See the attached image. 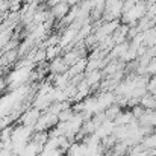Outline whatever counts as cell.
I'll return each mask as SVG.
<instances>
[{
	"label": "cell",
	"instance_id": "1",
	"mask_svg": "<svg viewBox=\"0 0 156 156\" xmlns=\"http://www.w3.org/2000/svg\"><path fill=\"white\" fill-rule=\"evenodd\" d=\"M40 117H41V111H40V109H37V108H32V109H29V111L23 112V115L20 117L18 123H20L21 126L29 127V129H32V130H34V127H35V124H37V121H38V118H40Z\"/></svg>",
	"mask_w": 156,
	"mask_h": 156
},
{
	"label": "cell",
	"instance_id": "2",
	"mask_svg": "<svg viewBox=\"0 0 156 156\" xmlns=\"http://www.w3.org/2000/svg\"><path fill=\"white\" fill-rule=\"evenodd\" d=\"M49 11H50V15H52L53 18L56 20V23H58V21H61V20L68 14L70 6H68L65 2H61V3H56L55 6H52Z\"/></svg>",
	"mask_w": 156,
	"mask_h": 156
},
{
	"label": "cell",
	"instance_id": "3",
	"mask_svg": "<svg viewBox=\"0 0 156 156\" xmlns=\"http://www.w3.org/2000/svg\"><path fill=\"white\" fill-rule=\"evenodd\" d=\"M67 70H68V65L64 62L62 56L55 58L52 62L49 64V73L53 74V76H56V74H64Z\"/></svg>",
	"mask_w": 156,
	"mask_h": 156
},
{
	"label": "cell",
	"instance_id": "4",
	"mask_svg": "<svg viewBox=\"0 0 156 156\" xmlns=\"http://www.w3.org/2000/svg\"><path fill=\"white\" fill-rule=\"evenodd\" d=\"M87 62H88V59H87V58H82V59H79L76 64H73V65L67 70V74L70 76V79L74 77V76H77V74H85Z\"/></svg>",
	"mask_w": 156,
	"mask_h": 156
},
{
	"label": "cell",
	"instance_id": "5",
	"mask_svg": "<svg viewBox=\"0 0 156 156\" xmlns=\"http://www.w3.org/2000/svg\"><path fill=\"white\" fill-rule=\"evenodd\" d=\"M83 79H85V82L90 85V88L91 87H96V85H100V82H102V71L100 70H93V71H87L85 74H83Z\"/></svg>",
	"mask_w": 156,
	"mask_h": 156
},
{
	"label": "cell",
	"instance_id": "6",
	"mask_svg": "<svg viewBox=\"0 0 156 156\" xmlns=\"http://www.w3.org/2000/svg\"><path fill=\"white\" fill-rule=\"evenodd\" d=\"M87 152V146L83 143H71L68 150L65 152L67 156H83Z\"/></svg>",
	"mask_w": 156,
	"mask_h": 156
},
{
	"label": "cell",
	"instance_id": "7",
	"mask_svg": "<svg viewBox=\"0 0 156 156\" xmlns=\"http://www.w3.org/2000/svg\"><path fill=\"white\" fill-rule=\"evenodd\" d=\"M133 120V115H132V112L130 111H121L118 115H117V118L114 120V124L115 126H127L130 121Z\"/></svg>",
	"mask_w": 156,
	"mask_h": 156
},
{
	"label": "cell",
	"instance_id": "8",
	"mask_svg": "<svg viewBox=\"0 0 156 156\" xmlns=\"http://www.w3.org/2000/svg\"><path fill=\"white\" fill-rule=\"evenodd\" d=\"M30 141L43 149L46 146V143L49 141V132H46V130L44 132H34L32 136H30Z\"/></svg>",
	"mask_w": 156,
	"mask_h": 156
},
{
	"label": "cell",
	"instance_id": "9",
	"mask_svg": "<svg viewBox=\"0 0 156 156\" xmlns=\"http://www.w3.org/2000/svg\"><path fill=\"white\" fill-rule=\"evenodd\" d=\"M120 112H121V106H120V105H117V103H114V105H111L109 108H106L103 114H105V118H106V120L114 121Z\"/></svg>",
	"mask_w": 156,
	"mask_h": 156
},
{
	"label": "cell",
	"instance_id": "10",
	"mask_svg": "<svg viewBox=\"0 0 156 156\" xmlns=\"http://www.w3.org/2000/svg\"><path fill=\"white\" fill-rule=\"evenodd\" d=\"M74 114H76V112H74L71 108L64 109V111H61V112L58 114V121H59V123H67V121H70V120L73 118Z\"/></svg>",
	"mask_w": 156,
	"mask_h": 156
},
{
	"label": "cell",
	"instance_id": "11",
	"mask_svg": "<svg viewBox=\"0 0 156 156\" xmlns=\"http://www.w3.org/2000/svg\"><path fill=\"white\" fill-rule=\"evenodd\" d=\"M61 47L59 46H52V47H47L46 49V61H50L52 62L55 58H58L59 56V53H61Z\"/></svg>",
	"mask_w": 156,
	"mask_h": 156
},
{
	"label": "cell",
	"instance_id": "12",
	"mask_svg": "<svg viewBox=\"0 0 156 156\" xmlns=\"http://www.w3.org/2000/svg\"><path fill=\"white\" fill-rule=\"evenodd\" d=\"M20 9H21V0H9L8 12H20Z\"/></svg>",
	"mask_w": 156,
	"mask_h": 156
},
{
	"label": "cell",
	"instance_id": "13",
	"mask_svg": "<svg viewBox=\"0 0 156 156\" xmlns=\"http://www.w3.org/2000/svg\"><path fill=\"white\" fill-rule=\"evenodd\" d=\"M11 123H12V120H11V117H9V115L2 117V118H0V130H3V129L9 127V126H11Z\"/></svg>",
	"mask_w": 156,
	"mask_h": 156
},
{
	"label": "cell",
	"instance_id": "14",
	"mask_svg": "<svg viewBox=\"0 0 156 156\" xmlns=\"http://www.w3.org/2000/svg\"><path fill=\"white\" fill-rule=\"evenodd\" d=\"M6 88H8V83H6V80H5L3 77H0V94H3Z\"/></svg>",
	"mask_w": 156,
	"mask_h": 156
},
{
	"label": "cell",
	"instance_id": "15",
	"mask_svg": "<svg viewBox=\"0 0 156 156\" xmlns=\"http://www.w3.org/2000/svg\"><path fill=\"white\" fill-rule=\"evenodd\" d=\"M35 2H37V3H38V5H40V3H43V2H44V3H47V2H49V0H35Z\"/></svg>",
	"mask_w": 156,
	"mask_h": 156
}]
</instances>
